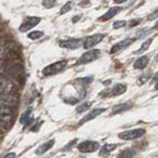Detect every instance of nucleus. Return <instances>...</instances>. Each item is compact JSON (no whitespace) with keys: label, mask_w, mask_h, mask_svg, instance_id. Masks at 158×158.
Listing matches in <instances>:
<instances>
[{"label":"nucleus","mask_w":158,"mask_h":158,"mask_svg":"<svg viewBox=\"0 0 158 158\" xmlns=\"http://www.w3.org/2000/svg\"><path fill=\"white\" fill-rule=\"evenodd\" d=\"M126 25H127V22L125 21V20H121V21H116V22H114L113 28H114V29L123 28V27H125Z\"/></svg>","instance_id":"5701e85b"},{"label":"nucleus","mask_w":158,"mask_h":158,"mask_svg":"<svg viewBox=\"0 0 158 158\" xmlns=\"http://www.w3.org/2000/svg\"><path fill=\"white\" fill-rule=\"evenodd\" d=\"M30 114H31V109H28V110L25 112V114L22 116L21 120H20V122H21L22 123H28L30 122Z\"/></svg>","instance_id":"aec40b11"},{"label":"nucleus","mask_w":158,"mask_h":158,"mask_svg":"<svg viewBox=\"0 0 158 158\" xmlns=\"http://www.w3.org/2000/svg\"><path fill=\"white\" fill-rule=\"evenodd\" d=\"M127 91V86L125 84H116L112 89L110 90H107L106 92L108 94H106V96L108 97H115L118 95H122L123 93H125Z\"/></svg>","instance_id":"1a4fd4ad"},{"label":"nucleus","mask_w":158,"mask_h":158,"mask_svg":"<svg viewBox=\"0 0 158 158\" xmlns=\"http://www.w3.org/2000/svg\"><path fill=\"white\" fill-rule=\"evenodd\" d=\"M83 44V41L80 39H70V40H65V41H60L59 42V47L68 48V49H75L80 48Z\"/></svg>","instance_id":"0eeeda50"},{"label":"nucleus","mask_w":158,"mask_h":158,"mask_svg":"<svg viewBox=\"0 0 158 158\" xmlns=\"http://www.w3.org/2000/svg\"><path fill=\"white\" fill-rule=\"evenodd\" d=\"M144 133H145V130H143V128H135V130H131V131L121 132L118 135V137L123 140H131L142 136Z\"/></svg>","instance_id":"f03ea898"},{"label":"nucleus","mask_w":158,"mask_h":158,"mask_svg":"<svg viewBox=\"0 0 158 158\" xmlns=\"http://www.w3.org/2000/svg\"><path fill=\"white\" fill-rule=\"evenodd\" d=\"M88 5H90V2L89 1H84V2L79 3V6H82V7H87Z\"/></svg>","instance_id":"bb28decb"},{"label":"nucleus","mask_w":158,"mask_h":158,"mask_svg":"<svg viewBox=\"0 0 158 158\" xmlns=\"http://www.w3.org/2000/svg\"><path fill=\"white\" fill-rule=\"evenodd\" d=\"M2 65H3V62H2V60H1V59H0V69H1Z\"/></svg>","instance_id":"7c9ffc66"},{"label":"nucleus","mask_w":158,"mask_h":158,"mask_svg":"<svg viewBox=\"0 0 158 158\" xmlns=\"http://www.w3.org/2000/svg\"><path fill=\"white\" fill-rule=\"evenodd\" d=\"M2 54H3V48H0V59H1V57H2Z\"/></svg>","instance_id":"c756f323"},{"label":"nucleus","mask_w":158,"mask_h":158,"mask_svg":"<svg viewBox=\"0 0 158 158\" xmlns=\"http://www.w3.org/2000/svg\"><path fill=\"white\" fill-rule=\"evenodd\" d=\"M92 105V103H83L81 104L80 106H78L76 108V112L77 113H83V112H86L88 109H90Z\"/></svg>","instance_id":"a211bd4d"},{"label":"nucleus","mask_w":158,"mask_h":158,"mask_svg":"<svg viewBox=\"0 0 158 158\" xmlns=\"http://www.w3.org/2000/svg\"><path fill=\"white\" fill-rule=\"evenodd\" d=\"M148 62H149L148 57L143 56H140L136 59L135 62L133 63V67L135 69H144L148 65Z\"/></svg>","instance_id":"f8f14e48"},{"label":"nucleus","mask_w":158,"mask_h":158,"mask_svg":"<svg viewBox=\"0 0 158 158\" xmlns=\"http://www.w3.org/2000/svg\"><path fill=\"white\" fill-rule=\"evenodd\" d=\"M78 81L82 83L83 85H88V84H90L92 81H93V77L90 76V77H85V78H81V79H78Z\"/></svg>","instance_id":"b1692460"},{"label":"nucleus","mask_w":158,"mask_h":158,"mask_svg":"<svg viewBox=\"0 0 158 158\" xmlns=\"http://www.w3.org/2000/svg\"><path fill=\"white\" fill-rule=\"evenodd\" d=\"M53 142H54V140L52 139V140H49V141H47V142L43 143V144L36 150V154L37 155H42V154H44V153H46L48 149H51V148L52 147Z\"/></svg>","instance_id":"ddd939ff"},{"label":"nucleus","mask_w":158,"mask_h":158,"mask_svg":"<svg viewBox=\"0 0 158 158\" xmlns=\"http://www.w3.org/2000/svg\"><path fill=\"white\" fill-rule=\"evenodd\" d=\"M157 16H158V12H157V11H155V12H153L151 15H149V16L147 17V20H149V21L151 20V21H152V20L156 19V18H157Z\"/></svg>","instance_id":"393cba45"},{"label":"nucleus","mask_w":158,"mask_h":158,"mask_svg":"<svg viewBox=\"0 0 158 158\" xmlns=\"http://www.w3.org/2000/svg\"><path fill=\"white\" fill-rule=\"evenodd\" d=\"M135 41V39H131V38H127V39H125L123 40L122 42L120 43H117L116 44H114L113 48H111V53L115 54V53H118L122 51H123L125 48H128L131 46V44Z\"/></svg>","instance_id":"39448f33"},{"label":"nucleus","mask_w":158,"mask_h":158,"mask_svg":"<svg viewBox=\"0 0 158 158\" xmlns=\"http://www.w3.org/2000/svg\"><path fill=\"white\" fill-rule=\"evenodd\" d=\"M66 65H67L66 60H60V61L54 62V63L51 64V65L44 67L43 69V74L46 76L53 75V74H56L58 72H60L61 70H63V69L66 67Z\"/></svg>","instance_id":"f257e3e1"},{"label":"nucleus","mask_w":158,"mask_h":158,"mask_svg":"<svg viewBox=\"0 0 158 158\" xmlns=\"http://www.w3.org/2000/svg\"><path fill=\"white\" fill-rule=\"evenodd\" d=\"M116 147H117L116 144H105V145H104V146L102 147V149H101V151H100V155H101V156L106 155L107 153L113 151Z\"/></svg>","instance_id":"dca6fc26"},{"label":"nucleus","mask_w":158,"mask_h":158,"mask_svg":"<svg viewBox=\"0 0 158 158\" xmlns=\"http://www.w3.org/2000/svg\"><path fill=\"white\" fill-rule=\"evenodd\" d=\"M105 111H106V109H103V108L95 109V110H93V111H91L89 114H87V115L82 118V121H81L80 123H79V125H82V123H86V122H88V121L93 120V118H95L98 117L99 115H101V114H102L103 112H105Z\"/></svg>","instance_id":"9d476101"},{"label":"nucleus","mask_w":158,"mask_h":158,"mask_svg":"<svg viewBox=\"0 0 158 158\" xmlns=\"http://www.w3.org/2000/svg\"><path fill=\"white\" fill-rule=\"evenodd\" d=\"M114 1H115V3H117V4H122L123 2L127 1V0H114Z\"/></svg>","instance_id":"c85d7f7f"},{"label":"nucleus","mask_w":158,"mask_h":158,"mask_svg":"<svg viewBox=\"0 0 158 158\" xmlns=\"http://www.w3.org/2000/svg\"><path fill=\"white\" fill-rule=\"evenodd\" d=\"M131 107V105H130V104H121V105H118L116 107H114L113 114H118V113H122L123 111H127Z\"/></svg>","instance_id":"2eb2a0df"},{"label":"nucleus","mask_w":158,"mask_h":158,"mask_svg":"<svg viewBox=\"0 0 158 158\" xmlns=\"http://www.w3.org/2000/svg\"><path fill=\"white\" fill-rule=\"evenodd\" d=\"M100 54H101V52L99 51V49H93V51L85 52L77 60V64H86L89 62H92L94 60H96L97 58H99Z\"/></svg>","instance_id":"7ed1b4c3"},{"label":"nucleus","mask_w":158,"mask_h":158,"mask_svg":"<svg viewBox=\"0 0 158 158\" xmlns=\"http://www.w3.org/2000/svg\"><path fill=\"white\" fill-rule=\"evenodd\" d=\"M152 41H153V40H152V39H148V40H147V41H145L144 43H143V44H141V47H140V48H139V49H138V51H137V52H136L135 53H142L143 52H145V51H146V49H147L148 48H149V46H150V44H151Z\"/></svg>","instance_id":"f3484780"},{"label":"nucleus","mask_w":158,"mask_h":158,"mask_svg":"<svg viewBox=\"0 0 158 158\" xmlns=\"http://www.w3.org/2000/svg\"><path fill=\"white\" fill-rule=\"evenodd\" d=\"M72 6H73V2H71V1L67 2V3L60 9V14H65V13L69 12V11H70V10L72 9Z\"/></svg>","instance_id":"412c9836"},{"label":"nucleus","mask_w":158,"mask_h":158,"mask_svg":"<svg viewBox=\"0 0 158 158\" xmlns=\"http://www.w3.org/2000/svg\"><path fill=\"white\" fill-rule=\"evenodd\" d=\"M135 155V150L131 149H126V150H123L120 154H118V158H131Z\"/></svg>","instance_id":"4468645a"},{"label":"nucleus","mask_w":158,"mask_h":158,"mask_svg":"<svg viewBox=\"0 0 158 158\" xmlns=\"http://www.w3.org/2000/svg\"><path fill=\"white\" fill-rule=\"evenodd\" d=\"M56 4V0H44L43 5L46 8H52Z\"/></svg>","instance_id":"4be33fe9"},{"label":"nucleus","mask_w":158,"mask_h":158,"mask_svg":"<svg viewBox=\"0 0 158 158\" xmlns=\"http://www.w3.org/2000/svg\"><path fill=\"white\" fill-rule=\"evenodd\" d=\"M104 39V35L103 34H95L93 36L88 37L83 43V47L85 48H91L94 46H96L100 42L103 41Z\"/></svg>","instance_id":"6e6552de"},{"label":"nucleus","mask_w":158,"mask_h":158,"mask_svg":"<svg viewBox=\"0 0 158 158\" xmlns=\"http://www.w3.org/2000/svg\"><path fill=\"white\" fill-rule=\"evenodd\" d=\"M40 22H41V18L40 17H30L21 25V26H20V28H19L20 32H22V33L27 32L29 30L36 27Z\"/></svg>","instance_id":"423d86ee"},{"label":"nucleus","mask_w":158,"mask_h":158,"mask_svg":"<svg viewBox=\"0 0 158 158\" xmlns=\"http://www.w3.org/2000/svg\"><path fill=\"white\" fill-rule=\"evenodd\" d=\"M100 144L96 141H83L77 145L78 150L82 153H90L99 149Z\"/></svg>","instance_id":"20e7f679"},{"label":"nucleus","mask_w":158,"mask_h":158,"mask_svg":"<svg viewBox=\"0 0 158 158\" xmlns=\"http://www.w3.org/2000/svg\"><path fill=\"white\" fill-rule=\"evenodd\" d=\"M122 10L121 7H112L108 10V11L100 17V21H108V20H111L113 17H115L116 15Z\"/></svg>","instance_id":"9b49d317"},{"label":"nucleus","mask_w":158,"mask_h":158,"mask_svg":"<svg viewBox=\"0 0 158 158\" xmlns=\"http://www.w3.org/2000/svg\"><path fill=\"white\" fill-rule=\"evenodd\" d=\"M15 156H16V154H15L14 152H11V153H9V154H7L4 158H15Z\"/></svg>","instance_id":"cd10ccee"},{"label":"nucleus","mask_w":158,"mask_h":158,"mask_svg":"<svg viewBox=\"0 0 158 158\" xmlns=\"http://www.w3.org/2000/svg\"><path fill=\"white\" fill-rule=\"evenodd\" d=\"M44 33L41 31H33L28 35V38L31 39V40H38L41 37H43Z\"/></svg>","instance_id":"6ab92c4d"},{"label":"nucleus","mask_w":158,"mask_h":158,"mask_svg":"<svg viewBox=\"0 0 158 158\" xmlns=\"http://www.w3.org/2000/svg\"><path fill=\"white\" fill-rule=\"evenodd\" d=\"M140 20L139 19H136V20H131V21L130 22V26L131 27H132V26H135V25H138L140 22Z\"/></svg>","instance_id":"a878e982"}]
</instances>
